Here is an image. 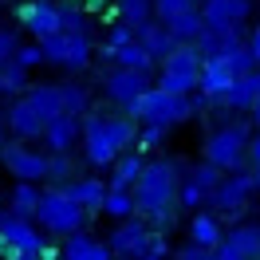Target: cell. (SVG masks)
Segmentation results:
<instances>
[{"instance_id": "ee69618b", "label": "cell", "mask_w": 260, "mask_h": 260, "mask_svg": "<svg viewBox=\"0 0 260 260\" xmlns=\"http://www.w3.org/2000/svg\"><path fill=\"white\" fill-rule=\"evenodd\" d=\"M248 118H252V126L260 130V103H256V107H252V114H248Z\"/></svg>"}, {"instance_id": "4dcf8cb0", "label": "cell", "mask_w": 260, "mask_h": 260, "mask_svg": "<svg viewBox=\"0 0 260 260\" xmlns=\"http://www.w3.org/2000/svg\"><path fill=\"white\" fill-rule=\"evenodd\" d=\"M59 103H63L67 114H87L91 111V91L87 87H79V83H59Z\"/></svg>"}, {"instance_id": "5bb4252c", "label": "cell", "mask_w": 260, "mask_h": 260, "mask_svg": "<svg viewBox=\"0 0 260 260\" xmlns=\"http://www.w3.org/2000/svg\"><path fill=\"white\" fill-rule=\"evenodd\" d=\"M201 16L213 32H241V24L252 16V0H205Z\"/></svg>"}, {"instance_id": "8d00e7d4", "label": "cell", "mask_w": 260, "mask_h": 260, "mask_svg": "<svg viewBox=\"0 0 260 260\" xmlns=\"http://www.w3.org/2000/svg\"><path fill=\"white\" fill-rule=\"evenodd\" d=\"M59 32H91V28H87V16H83L75 4H71V8H59Z\"/></svg>"}, {"instance_id": "836d02e7", "label": "cell", "mask_w": 260, "mask_h": 260, "mask_svg": "<svg viewBox=\"0 0 260 260\" xmlns=\"http://www.w3.org/2000/svg\"><path fill=\"white\" fill-rule=\"evenodd\" d=\"M166 134H170V126H158V122H142L138 126V142H134V150H158L166 142Z\"/></svg>"}, {"instance_id": "cb8c5ba5", "label": "cell", "mask_w": 260, "mask_h": 260, "mask_svg": "<svg viewBox=\"0 0 260 260\" xmlns=\"http://www.w3.org/2000/svg\"><path fill=\"white\" fill-rule=\"evenodd\" d=\"M40 197H44V189H40L36 181H16V185H12V197H8V209L20 213V217H28V221H36Z\"/></svg>"}, {"instance_id": "d6986e66", "label": "cell", "mask_w": 260, "mask_h": 260, "mask_svg": "<svg viewBox=\"0 0 260 260\" xmlns=\"http://www.w3.org/2000/svg\"><path fill=\"white\" fill-rule=\"evenodd\" d=\"M63 189L87 213H103V201H107V181L103 178H71V181H63Z\"/></svg>"}, {"instance_id": "277c9868", "label": "cell", "mask_w": 260, "mask_h": 260, "mask_svg": "<svg viewBox=\"0 0 260 260\" xmlns=\"http://www.w3.org/2000/svg\"><path fill=\"white\" fill-rule=\"evenodd\" d=\"M248 142H252V126L248 122H229V126L213 130L205 138V162L217 166L221 174L244 170L248 162Z\"/></svg>"}, {"instance_id": "5b68a950", "label": "cell", "mask_w": 260, "mask_h": 260, "mask_svg": "<svg viewBox=\"0 0 260 260\" xmlns=\"http://www.w3.org/2000/svg\"><path fill=\"white\" fill-rule=\"evenodd\" d=\"M201 63H205V55L197 51V44H178L174 55H166V59H162L158 87H162V91H174V95H197Z\"/></svg>"}, {"instance_id": "44dd1931", "label": "cell", "mask_w": 260, "mask_h": 260, "mask_svg": "<svg viewBox=\"0 0 260 260\" xmlns=\"http://www.w3.org/2000/svg\"><path fill=\"white\" fill-rule=\"evenodd\" d=\"M114 252H111V244L107 241H95L91 233H71L67 237V244H63V260H111Z\"/></svg>"}, {"instance_id": "7c38bea8", "label": "cell", "mask_w": 260, "mask_h": 260, "mask_svg": "<svg viewBox=\"0 0 260 260\" xmlns=\"http://www.w3.org/2000/svg\"><path fill=\"white\" fill-rule=\"evenodd\" d=\"M150 237H154V229H150V221L142 217V221H134V217H126V221H118V229L111 233V252L114 256H130V260H142L150 252Z\"/></svg>"}, {"instance_id": "83f0119b", "label": "cell", "mask_w": 260, "mask_h": 260, "mask_svg": "<svg viewBox=\"0 0 260 260\" xmlns=\"http://www.w3.org/2000/svg\"><path fill=\"white\" fill-rule=\"evenodd\" d=\"M28 99H32L44 118H55L63 114V103H59V83H32L28 87Z\"/></svg>"}, {"instance_id": "74e56055", "label": "cell", "mask_w": 260, "mask_h": 260, "mask_svg": "<svg viewBox=\"0 0 260 260\" xmlns=\"http://www.w3.org/2000/svg\"><path fill=\"white\" fill-rule=\"evenodd\" d=\"M197 0H154V16L158 20H174L178 12H185V8H193Z\"/></svg>"}, {"instance_id": "d6a6232c", "label": "cell", "mask_w": 260, "mask_h": 260, "mask_svg": "<svg viewBox=\"0 0 260 260\" xmlns=\"http://www.w3.org/2000/svg\"><path fill=\"white\" fill-rule=\"evenodd\" d=\"M130 40H138V32H134L130 24H122V20H118V24H111V32H107V40H103V55H107V59H114V51L122 48V44H130Z\"/></svg>"}, {"instance_id": "6da1fadb", "label": "cell", "mask_w": 260, "mask_h": 260, "mask_svg": "<svg viewBox=\"0 0 260 260\" xmlns=\"http://www.w3.org/2000/svg\"><path fill=\"white\" fill-rule=\"evenodd\" d=\"M185 178V162L181 158H154V162L142 166V178L134 181V205L138 213L150 221L154 233L170 229V221L178 217L174 205H178V185Z\"/></svg>"}, {"instance_id": "ba28073f", "label": "cell", "mask_w": 260, "mask_h": 260, "mask_svg": "<svg viewBox=\"0 0 260 260\" xmlns=\"http://www.w3.org/2000/svg\"><path fill=\"white\" fill-rule=\"evenodd\" d=\"M44 44V55H48V63L63 67V71H83V67L91 63V32H55L48 40H40Z\"/></svg>"}, {"instance_id": "7bdbcfd3", "label": "cell", "mask_w": 260, "mask_h": 260, "mask_svg": "<svg viewBox=\"0 0 260 260\" xmlns=\"http://www.w3.org/2000/svg\"><path fill=\"white\" fill-rule=\"evenodd\" d=\"M213 260H244L241 252H233L229 244H217V252H213Z\"/></svg>"}, {"instance_id": "e0dca14e", "label": "cell", "mask_w": 260, "mask_h": 260, "mask_svg": "<svg viewBox=\"0 0 260 260\" xmlns=\"http://www.w3.org/2000/svg\"><path fill=\"white\" fill-rule=\"evenodd\" d=\"M83 138V118L79 114H55L48 118V130H44V142H48V154H71Z\"/></svg>"}, {"instance_id": "3957f363", "label": "cell", "mask_w": 260, "mask_h": 260, "mask_svg": "<svg viewBox=\"0 0 260 260\" xmlns=\"http://www.w3.org/2000/svg\"><path fill=\"white\" fill-rule=\"evenodd\" d=\"M197 111H205V99L201 95H174V91H162L158 83L142 91V99L134 103V118L138 122H158V126H181L189 122Z\"/></svg>"}, {"instance_id": "9a60e30c", "label": "cell", "mask_w": 260, "mask_h": 260, "mask_svg": "<svg viewBox=\"0 0 260 260\" xmlns=\"http://www.w3.org/2000/svg\"><path fill=\"white\" fill-rule=\"evenodd\" d=\"M4 122H8V130H12V138H20V142L44 138V130H48V118L40 114V107H36L28 95L16 99V103L4 111Z\"/></svg>"}, {"instance_id": "f546056e", "label": "cell", "mask_w": 260, "mask_h": 260, "mask_svg": "<svg viewBox=\"0 0 260 260\" xmlns=\"http://www.w3.org/2000/svg\"><path fill=\"white\" fill-rule=\"evenodd\" d=\"M28 87H32L28 83V67L20 63V59H8V63L0 67V95H20Z\"/></svg>"}, {"instance_id": "4fadbf2b", "label": "cell", "mask_w": 260, "mask_h": 260, "mask_svg": "<svg viewBox=\"0 0 260 260\" xmlns=\"http://www.w3.org/2000/svg\"><path fill=\"white\" fill-rule=\"evenodd\" d=\"M16 20L32 40H48V36L59 32V8L51 0H24L16 8Z\"/></svg>"}, {"instance_id": "484cf974", "label": "cell", "mask_w": 260, "mask_h": 260, "mask_svg": "<svg viewBox=\"0 0 260 260\" xmlns=\"http://www.w3.org/2000/svg\"><path fill=\"white\" fill-rule=\"evenodd\" d=\"M189 241H193V244H205V248H217V244L225 241L221 221H217L213 213H197L193 221H189Z\"/></svg>"}, {"instance_id": "f6af8a7d", "label": "cell", "mask_w": 260, "mask_h": 260, "mask_svg": "<svg viewBox=\"0 0 260 260\" xmlns=\"http://www.w3.org/2000/svg\"><path fill=\"white\" fill-rule=\"evenodd\" d=\"M8 256V237H4V233H0V260Z\"/></svg>"}, {"instance_id": "7dc6e473", "label": "cell", "mask_w": 260, "mask_h": 260, "mask_svg": "<svg viewBox=\"0 0 260 260\" xmlns=\"http://www.w3.org/2000/svg\"><path fill=\"white\" fill-rule=\"evenodd\" d=\"M0 146H4V130H0Z\"/></svg>"}, {"instance_id": "1f68e13d", "label": "cell", "mask_w": 260, "mask_h": 260, "mask_svg": "<svg viewBox=\"0 0 260 260\" xmlns=\"http://www.w3.org/2000/svg\"><path fill=\"white\" fill-rule=\"evenodd\" d=\"M103 213H107V217H114V221H126L130 213H138V205H134V193H130V189H111V185H107Z\"/></svg>"}, {"instance_id": "ffe728a7", "label": "cell", "mask_w": 260, "mask_h": 260, "mask_svg": "<svg viewBox=\"0 0 260 260\" xmlns=\"http://www.w3.org/2000/svg\"><path fill=\"white\" fill-rule=\"evenodd\" d=\"M138 44L162 63L166 55H174V48H178V36L170 32V24L166 20H150L146 28H138Z\"/></svg>"}, {"instance_id": "52a82bcc", "label": "cell", "mask_w": 260, "mask_h": 260, "mask_svg": "<svg viewBox=\"0 0 260 260\" xmlns=\"http://www.w3.org/2000/svg\"><path fill=\"white\" fill-rule=\"evenodd\" d=\"M0 233L8 237V256L4 260H40L44 256V233L28 221V217H20V213H0Z\"/></svg>"}, {"instance_id": "60d3db41", "label": "cell", "mask_w": 260, "mask_h": 260, "mask_svg": "<svg viewBox=\"0 0 260 260\" xmlns=\"http://www.w3.org/2000/svg\"><path fill=\"white\" fill-rule=\"evenodd\" d=\"M150 252H154V256H166V252H170V244H166L162 233H154V237H150Z\"/></svg>"}, {"instance_id": "ac0fdd59", "label": "cell", "mask_w": 260, "mask_h": 260, "mask_svg": "<svg viewBox=\"0 0 260 260\" xmlns=\"http://www.w3.org/2000/svg\"><path fill=\"white\" fill-rule=\"evenodd\" d=\"M260 103V67H252L248 75L233 83V91L221 99V111H233V114H252V107Z\"/></svg>"}, {"instance_id": "f35d334b", "label": "cell", "mask_w": 260, "mask_h": 260, "mask_svg": "<svg viewBox=\"0 0 260 260\" xmlns=\"http://www.w3.org/2000/svg\"><path fill=\"white\" fill-rule=\"evenodd\" d=\"M16 48H20V36L12 28H0V67L8 59H16Z\"/></svg>"}, {"instance_id": "4316f807", "label": "cell", "mask_w": 260, "mask_h": 260, "mask_svg": "<svg viewBox=\"0 0 260 260\" xmlns=\"http://www.w3.org/2000/svg\"><path fill=\"white\" fill-rule=\"evenodd\" d=\"M114 12H118L122 24H130L138 32V28H146L154 20V0H114Z\"/></svg>"}, {"instance_id": "d4e9b609", "label": "cell", "mask_w": 260, "mask_h": 260, "mask_svg": "<svg viewBox=\"0 0 260 260\" xmlns=\"http://www.w3.org/2000/svg\"><path fill=\"white\" fill-rule=\"evenodd\" d=\"M233 252H241L244 260H256V248H260V225H233L225 233V241Z\"/></svg>"}, {"instance_id": "2e32d148", "label": "cell", "mask_w": 260, "mask_h": 260, "mask_svg": "<svg viewBox=\"0 0 260 260\" xmlns=\"http://www.w3.org/2000/svg\"><path fill=\"white\" fill-rule=\"evenodd\" d=\"M233 83H237V75L229 71V63L209 55V59L201 63V83H197V95L205 99V111H209V107H221V99L233 91Z\"/></svg>"}, {"instance_id": "7402d4cb", "label": "cell", "mask_w": 260, "mask_h": 260, "mask_svg": "<svg viewBox=\"0 0 260 260\" xmlns=\"http://www.w3.org/2000/svg\"><path fill=\"white\" fill-rule=\"evenodd\" d=\"M142 166H146V158H142V150H126V154H118V162L111 166V189H134V181L142 178Z\"/></svg>"}, {"instance_id": "603a6c76", "label": "cell", "mask_w": 260, "mask_h": 260, "mask_svg": "<svg viewBox=\"0 0 260 260\" xmlns=\"http://www.w3.org/2000/svg\"><path fill=\"white\" fill-rule=\"evenodd\" d=\"M170 24V32L178 36V44H197V36L205 32V16H201V4H193V8H185V12H178L174 20H166Z\"/></svg>"}, {"instance_id": "8992f818", "label": "cell", "mask_w": 260, "mask_h": 260, "mask_svg": "<svg viewBox=\"0 0 260 260\" xmlns=\"http://www.w3.org/2000/svg\"><path fill=\"white\" fill-rule=\"evenodd\" d=\"M36 221L44 233L51 237H71V233H79L83 221H87V209H83L79 201H71L67 189H48V193L40 197V209H36Z\"/></svg>"}, {"instance_id": "b9f144b4", "label": "cell", "mask_w": 260, "mask_h": 260, "mask_svg": "<svg viewBox=\"0 0 260 260\" xmlns=\"http://www.w3.org/2000/svg\"><path fill=\"white\" fill-rule=\"evenodd\" d=\"M248 51H252V59H256V67H260V24L252 28V36H248Z\"/></svg>"}, {"instance_id": "f907efd6", "label": "cell", "mask_w": 260, "mask_h": 260, "mask_svg": "<svg viewBox=\"0 0 260 260\" xmlns=\"http://www.w3.org/2000/svg\"><path fill=\"white\" fill-rule=\"evenodd\" d=\"M197 4H205V0H197Z\"/></svg>"}, {"instance_id": "ab89813d", "label": "cell", "mask_w": 260, "mask_h": 260, "mask_svg": "<svg viewBox=\"0 0 260 260\" xmlns=\"http://www.w3.org/2000/svg\"><path fill=\"white\" fill-rule=\"evenodd\" d=\"M213 252H217V248H205V244H181L178 248V260H213Z\"/></svg>"}, {"instance_id": "8fae6325", "label": "cell", "mask_w": 260, "mask_h": 260, "mask_svg": "<svg viewBox=\"0 0 260 260\" xmlns=\"http://www.w3.org/2000/svg\"><path fill=\"white\" fill-rule=\"evenodd\" d=\"M0 162H4V170L16 181H44L48 178V154L44 150H28L20 138L0 146Z\"/></svg>"}, {"instance_id": "f1b7e54d", "label": "cell", "mask_w": 260, "mask_h": 260, "mask_svg": "<svg viewBox=\"0 0 260 260\" xmlns=\"http://www.w3.org/2000/svg\"><path fill=\"white\" fill-rule=\"evenodd\" d=\"M114 63H118V67H130V71H146V75H150V67L158 63V59H154L138 40H130V44H122V48L114 51Z\"/></svg>"}, {"instance_id": "7a4b0ae2", "label": "cell", "mask_w": 260, "mask_h": 260, "mask_svg": "<svg viewBox=\"0 0 260 260\" xmlns=\"http://www.w3.org/2000/svg\"><path fill=\"white\" fill-rule=\"evenodd\" d=\"M83 158L95 170H107V166L118 162V154H126L134 142H138V118L134 114H99L87 111L83 114Z\"/></svg>"}, {"instance_id": "30bf717a", "label": "cell", "mask_w": 260, "mask_h": 260, "mask_svg": "<svg viewBox=\"0 0 260 260\" xmlns=\"http://www.w3.org/2000/svg\"><path fill=\"white\" fill-rule=\"evenodd\" d=\"M146 87H154L146 71H130V67H118V63H114L111 71H107V79H103V95L111 99L118 111L130 114V111H134V103L142 99V91H146Z\"/></svg>"}, {"instance_id": "bcb514c9", "label": "cell", "mask_w": 260, "mask_h": 260, "mask_svg": "<svg viewBox=\"0 0 260 260\" xmlns=\"http://www.w3.org/2000/svg\"><path fill=\"white\" fill-rule=\"evenodd\" d=\"M142 260H162V256H154V252H146V256H142Z\"/></svg>"}, {"instance_id": "d590c367", "label": "cell", "mask_w": 260, "mask_h": 260, "mask_svg": "<svg viewBox=\"0 0 260 260\" xmlns=\"http://www.w3.org/2000/svg\"><path fill=\"white\" fill-rule=\"evenodd\" d=\"M16 59L28 67V71H36L40 63H48V55H44V44H40V40H36V44H20V48H16Z\"/></svg>"}, {"instance_id": "9c48e42d", "label": "cell", "mask_w": 260, "mask_h": 260, "mask_svg": "<svg viewBox=\"0 0 260 260\" xmlns=\"http://www.w3.org/2000/svg\"><path fill=\"white\" fill-rule=\"evenodd\" d=\"M256 193V174H244V170H233L217 181V189L209 193V205L225 217H241V209L248 205V197Z\"/></svg>"}, {"instance_id": "e575fe53", "label": "cell", "mask_w": 260, "mask_h": 260, "mask_svg": "<svg viewBox=\"0 0 260 260\" xmlns=\"http://www.w3.org/2000/svg\"><path fill=\"white\" fill-rule=\"evenodd\" d=\"M71 178H79L71 154H48V181H71Z\"/></svg>"}, {"instance_id": "681fc988", "label": "cell", "mask_w": 260, "mask_h": 260, "mask_svg": "<svg viewBox=\"0 0 260 260\" xmlns=\"http://www.w3.org/2000/svg\"><path fill=\"white\" fill-rule=\"evenodd\" d=\"M256 260H260V248H256Z\"/></svg>"}, {"instance_id": "c3c4849f", "label": "cell", "mask_w": 260, "mask_h": 260, "mask_svg": "<svg viewBox=\"0 0 260 260\" xmlns=\"http://www.w3.org/2000/svg\"><path fill=\"white\" fill-rule=\"evenodd\" d=\"M256 225H260V209H256Z\"/></svg>"}]
</instances>
